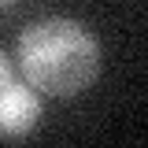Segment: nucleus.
Instances as JSON below:
<instances>
[{"mask_svg":"<svg viewBox=\"0 0 148 148\" xmlns=\"http://www.w3.org/2000/svg\"><path fill=\"white\" fill-rule=\"evenodd\" d=\"M11 4H18V0H0V8H11Z\"/></svg>","mask_w":148,"mask_h":148,"instance_id":"20e7f679","label":"nucleus"},{"mask_svg":"<svg viewBox=\"0 0 148 148\" xmlns=\"http://www.w3.org/2000/svg\"><path fill=\"white\" fill-rule=\"evenodd\" d=\"M41 119V92L30 85H4L0 89V137H26Z\"/></svg>","mask_w":148,"mask_h":148,"instance_id":"f03ea898","label":"nucleus"},{"mask_svg":"<svg viewBox=\"0 0 148 148\" xmlns=\"http://www.w3.org/2000/svg\"><path fill=\"white\" fill-rule=\"evenodd\" d=\"M11 82H15V63H11L8 52L0 48V89H4V85H11Z\"/></svg>","mask_w":148,"mask_h":148,"instance_id":"7ed1b4c3","label":"nucleus"},{"mask_svg":"<svg viewBox=\"0 0 148 148\" xmlns=\"http://www.w3.org/2000/svg\"><path fill=\"white\" fill-rule=\"evenodd\" d=\"M18 71L41 96L71 100L100 74V41L85 22L67 15L37 18L18 34Z\"/></svg>","mask_w":148,"mask_h":148,"instance_id":"f257e3e1","label":"nucleus"}]
</instances>
